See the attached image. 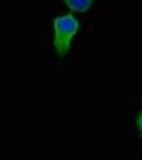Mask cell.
<instances>
[{
  "label": "cell",
  "mask_w": 142,
  "mask_h": 160,
  "mask_svg": "<svg viewBox=\"0 0 142 160\" xmlns=\"http://www.w3.org/2000/svg\"><path fill=\"white\" fill-rule=\"evenodd\" d=\"M53 44L56 55L63 58L71 50L75 38L81 28L80 20L73 13L68 12L53 18Z\"/></svg>",
  "instance_id": "1"
},
{
  "label": "cell",
  "mask_w": 142,
  "mask_h": 160,
  "mask_svg": "<svg viewBox=\"0 0 142 160\" xmlns=\"http://www.w3.org/2000/svg\"><path fill=\"white\" fill-rule=\"evenodd\" d=\"M95 0H62L69 12L83 13L91 9Z\"/></svg>",
  "instance_id": "2"
},
{
  "label": "cell",
  "mask_w": 142,
  "mask_h": 160,
  "mask_svg": "<svg viewBox=\"0 0 142 160\" xmlns=\"http://www.w3.org/2000/svg\"><path fill=\"white\" fill-rule=\"evenodd\" d=\"M135 127L139 135L142 137V108L139 111L135 119Z\"/></svg>",
  "instance_id": "3"
}]
</instances>
